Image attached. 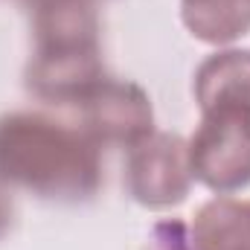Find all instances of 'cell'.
<instances>
[{"instance_id":"10","label":"cell","mask_w":250,"mask_h":250,"mask_svg":"<svg viewBox=\"0 0 250 250\" xmlns=\"http://www.w3.org/2000/svg\"><path fill=\"white\" fill-rule=\"evenodd\" d=\"M9 224H12V198L0 187V236L9 230Z\"/></svg>"},{"instance_id":"2","label":"cell","mask_w":250,"mask_h":250,"mask_svg":"<svg viewBox=\"0 0 250 250\" xmlns=\"http://www.w3.org/2000/svg\"><path fill=\"white\" fill-rule=\"evenodd\" d=\"M192 175L218 192L250 184V102H224L204 111L189 143Z\"/></svg>"},{"instance_id":"6","label":"cell","mask_w":250,"mask_h":250,"mask_svg":"<svg viewBox=\"0 0 250 250\" xmlns=\"http://www.w3.org/2000/svg\"><path fill=\"white\" fill-rule=\"evenodd\" d=\"M189 245L195 250H250V201H209L192 224Z\"/></svg>"},{"instance_id":"7","label":"cell","mask_w":250,"mask_h":250,"mask_svg":"<svg viewBox=\"0 0 250 250\" xmlns=\"http://www.w3.org/2000/svg\"><path fill=\"white\" fill-rule=\"evenodd\" d=\"M201 111L224 102H250V53H218L201 64L195 79Z\"/></svg>"},{"instance_id":"5","label":"cell","mask_w":250,"mask_h":250,"mask_svg":"<svg viewBox=\"0 0 250 250\" xmlns=\"http://www.w3.org/2000/svg\"><path fill=\"white\" fill-rule=\"evenodd\" d=\"M105 79L99 44L87 47H53V50H35L26 84L35 96L47 102H82L99 82Z\"/></svg>"},{"instance_id":"8","label":"cell","mask_w":250,"mask_h":250,"mask_svg":"<svg viewBox=\"0 0 250 250\" xmlns=\"http://www.w3.org/2000/svg\"><path fill=\"white\" fill-rule=\"evenodd\" d=\"M184 21L209 44L233 41L250 29V0H184Z\"/></svg>"},{"instance_id":"3","label":"cell","mask_w":250,"mask_h":250,"mask_svg":"<svg viewBox=\"0 0 250 250\" xmlns=\"http://www.w3.org/2000/svg\"><path fill=\"white\" fill-rule=\"evenodd\" d=\"M189 146L175 134L143 137L128 157V189L146 207L181 204L189 192Z\"/></svg>"},{"instance_id":"11","label":"cell","mask_w":250,"mask_h":250,"mask_svg":"<svg viewBox=\"0 0 250 250\" xmlns=\"http://www.w3.org/2000/svg\"><path fill=\"white\" fill-rule=\"evenodd\" d=\"M21 3H23L29 12L38 15V12H44V9H50V6H56V3H62V0H21Z\"/></svg>"},{"instance_id":"4","label":"cell","mask_w":250,"mask_h":250,"mask_svg":"<svg viewBox=\"0 0 250 250\" xmlns=\"http://www.w3.org/2000/svg\"><path fill=\"white\" fill-rule=\"evenodd\" d=\"M84 134L93 143H140L151 134V105L148 96L117 79H102L82 102Z\"/></svg>"},{"instance_id":"9","label":"cell","mask_w":250,"mask_h":250,"mask_svg":"<svg viewBox=\"0 0 250 250\" xmlns=\"http://www.w3.org/2000/svg\"><path fill=\"white\" fill-rule=\"evenodd\" d=\"M151 250H192L187 236V227L181 221H163L154 227Z\"/></svg>"},{"instance_id":"1","label":"cell","mask_w":250,"mask_h":250,"mask_svg":"<svg viewBox=\"0 0 250 250\" xmlns=\"http://www.w3.org/2000/svg\"><path fill=\"white\" fill-rule=\"evenodd\" d=\"M102 181L96 143L84 131L38 117L0 120V184L32 189L44 198H90Z\"/></svg>"}]
</instances>
